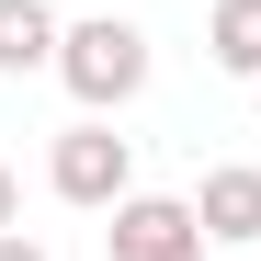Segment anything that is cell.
Returning a JSON list of instances; mask_svg holds the SVG:
<instances>
[{
  "instance_id": "1",
  "label": "cell",
  "mask_w": 261,
  "mask_h": 261,
  "mask_svg": "<svg viewBox=\"0 0 261 261\" xmlns=\"http://www.w3.org/2000/svg\"><path fill=\"white\" fill-rule=\"evenodd\" d=\"M57 80L80 91V114H125V102L148 91V34L125 23V12L68 23V34H57Z\"/></svg>"
},
{
  "instance_id": "2",
  "label": "cell",
  "mask_w": 261,
  "mask_h": 261,
  "mask_svg": "<svg viewBox=\"0 0 261 261\" xmlns=\"http://www.w3.org/2000/svg\"><path fill=\"white\" fill-rule=\"evenodd\" d=\"M46 182H57V204H91V216H114L125 193H137V137H114L102 114H80L68 137L46 148Z\"/></svg>"
},
{
  "instance_id": "3",
  "label": "cell",
  "mask_w": 261,
  "mask_h": 261,
  "mask_svg": "<svg viewBox=\"0 0 261 261\" xmlns=\"http://www.w3.org/2000/svg\"><path fill=\"white\" fill-rule=\"evenodd\" d=\"M102 239H114V261H204L216 250L204 216H193V193H125Z\"/></svg>"
},
{
  "instance_id": "4",
  "label": "cell",
  "mask_w": 261,
  "mask_h": 261,
  "mask_svg": "<svg viewBox=\"0 0 261 261\" xmlns=\"http://www.w3.org/2000/svg\"><path fill=\"white\" fill-rule=\"evenodd\" d=\"M193 216H204L216 250H261V170H250V159L204 170V182H193Z\"/></svg>"
},
{
  "instance_id": "5",
  "label": "cell",
  "mask_w": 261,
  "mask_h": 261,
  "mask_svg": "<svg viewBox=\"0 0 261 261\" xmlns=\"http://www.w3.org/2000/svg\"><path fill=\"white\" fill-rule=\"evenodd\" d=\"M57 12L46 0H0V80H23V68H57Z\"/></svg>"
},
{
  "instance_id": "6",
  "label": "cell",
  "mask_w": 261,
  "mask_h": 261,
  "mask_svg": "<svg viewBox=\"0 0 261 261\" xmlns=\"http://www.w3.org/2000/svg\"><path fill=\"white\" fill-rule=\"evenodd\" d=\"M216 68H239V80H261V0H216Z\"/></svg>"
},
{
  "instance_id": "7",
  "label": "cell",
  "mask_w": 261,
  "mask_h": 261,
  "mask_svg": "<svg viewBox=\"0 0 261 261\" xmlns=\"http://www.w3.org/2000/svg\"><path fill=\"white\" fill-rule=\"evenodd\" d=\"M12 227H23V182L0 170V239H12Z\"/></svg>"
},
{
  "instance_id": "8",
  "label": "cell",
  "mask_w": 261,
  "mask_h": 261,
  "mask_svg": "<svg viewBox=\"0 0 261 261\" xmlns=\"http://www.w3.org/2000/svg\"><path fill=\"white\" fill-rule=\"evenodd\" d=\"M0 261H46V250H34V239H23V227H12V239H0Z\"/></svg>"
},
{
  "instance_id": "9",
  "label": "cell",
  "mask_w": 261,
  "mask_h": 261,
  "mask_svg": "<svg viewBox=\"0 0 261 261\" xmlns=\"http://www.w3.org/2000/svg\"><path fill=\"white\" fill-rule=\"evenodd\" d=\"M250 91H261V80H250Z\"/></svg>"
}]
</instances>
